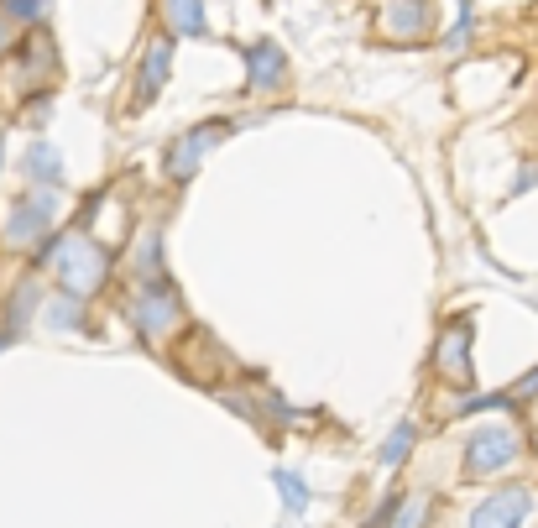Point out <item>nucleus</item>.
Masks as SVG:
<instances>
[{"mask_svg":"<svg viewBox=\"0 0 538 528\" xmlns=\"http://www.w3.org/2000/svg\"><path fill=\"white\" fill-rule=\"evenodd\" d=\"M162 16L178 37H209V16H204V0H162Z\"/></svg>","mask_w":538,"mask_h":528,"instance_id":"obj_10","label":"nucleus"},{"mask_svg":"<svg viewBox=\"0 0 538 528\" xmlns=\"http://www.w3.org/2000/svg\"><path fill=\"white\" fill-rule=\"evenodd\" d=\"M37 262L42 267H58V283L63 293H79V298H95L110 278V251L100 241H89L84 231H68V236H42L37 241Z\"/></svg>","mask_w":538,"mask_h":528,"instance_id":"obj_1","label":"nucleus"},{"mask_svg":"<svg viewBox=\"0 0 538 528\" xmlns=\"http://www.w3.org/2000/svg\"><path fill=\"white\" fill-rule=\"evenodd\" d=\"M48 325H53L58 335H68V330H84V325H89L84 298H79V293H58L53 304H48Z\"/></svg>","mask_w":538,"mask_h":528,"instance_id":"obj_13","label":"nucleus"},{"mask_svg":"<svg viewBox=\"0 0 538 528\" xmlns=\"http://www.w3.org/2000/svg\"><path fill=\"white\" fill-rule=\"evenodd\" d=\"M523 398H538V366H533V372H528L518 387H512V403H523Z\"/></svg>","mask_w":538,"mask_h":528,"instance_id":"obj_22","label":"nucleus"},{"mask_svg":"<svg viewBox=\"0 0 538 528\" xmlns=\"http://www.w3.org/2000/svg\"><path fill=\"white\" fill-rule=\"evenodd\" d=\"M382 21L397 37H424L429 32V0H392Z\"/></svg>","mask_w":538,"mask_h":528,"instance_id":"obj_11","label":"nucleus"},{"mask_svg":"<svg viewBox=\"0 0 538 528\" xmlns=\"http://www.w3.org/2000/svg\"><path fill=\"white\" fill-rule=\"evenodd\" d=\"M6 42H11V37H6V27H0V53H6Z\"/></svg>","mask_w":538,"mask_h":528,"instance_id":"obj_24","label":"nucleus"},{"mask_svg":"<svg viewBox=\"0 0 538 528\" xmlns=\"http://www.w3.org/2000/svg\"><path fill=\"white\" fill-rule=\"evenodd\" d=\"M136 272H142V278L162 272V236L157 231H142V241H136Z\"/></svg>","mask_w":538,"mask_h":528,"instance_id":"obj_17","label":"nucleus"},{"mask_svg":"<svg viewBox=\"0 0 538 528\" xmlns=\"http://www.w3.org/2000/svg\"><path fill=\"white\" fill-rule=\"evenodd\" d=\"M455 6H460V21H455V32L444 37V48H465L471 32H476V6H471V0H455Z\"/></svg>","mask_w":538,"mask_h":528,"instance_id":"obj_19","label":"nucleus"},{"mask_svg":"<svg viewBox=\"0 0 538 528\" xmlns=\"http://www.w3.org/2000/svg\"><path fill=\"white\" fill-rule=\"evenodd\" d=\"M434 372L450 382V387H471L476 382V372H471V319L444 325L439 346H434Z\"/></svg>","mask_w":538,"mask_h":528,"instance_id":"obj_5","label":"nucleus"},{"mask_svg":"<svg viewBox=\"0 0 538 528\" xmlns=\"http://www.w3.org/2000/svg\"><path fill=\"white\" fill-rule=\"evenodd\" d=\"M131 319H136V330H142L147 340H162L183 319V304H178V293L168 283H147L131 298Z\"/></svg>","mask_w":538,"mask_h":528,"instance_id":"obj_4","label":"nucleus"},{"mask_svg":"<svg viewBox=\"0 0 538 528\" xmlns=\"http://www.w3.org/2000/svg\"><path fill=\"white\" fill-rule=\"evenodd\" d=\"M53 11V0H6V16L11 21H42Z\"/></svg>","mask_w":538,"mask_h":528,"instance_id":"obj_20","label":"nucleus"},{"mask_svg":"<svg viewBox=\"0 0 538 528\" xmlns=\"http://www.w3.org/2000/svg\"><path fill=\"white\" fill-rule=\"evenodd\" d=\"M21 63H27L32 68V74H53V48H48V37H27V42H21Z\"/></svg>","mask_w":538,"mask_h":528,"instance_id":"obj_18","label":"nucleus"},{"mask_svg":"<svg viewBox=\"0 0 538 528\" xmlns=\"http://www.w3.org/2000/svg\"><path fill=\"white\" fill-rule=\"evenodd\" d=\"M533 513V492L523 487H512V492H497V497H486L481 508L471 513L476 528H512V523H523Z\"/></svg>","mask_w":538,"mask_h":528,"instance_id":"obj_7","label":"nucleus"},{"mask_svg":"<svg viewBox=\"0 0 538 528\" xmlns=\"http://www.w3.org/2000/svg\"><path fill=\"white\" fill-rule=\"evenodd\" d=\"M225 131H230V121H204L199 131H183L178 142L168 147V157H162L168 178H173V183H189V178H194V168L209 157V147H220V142H225Z\"/></svg>","mask_w":538,"mask_h":528,"instance_id":"obj_3","label":"nucleus"},{"mask_svg":"<svg viewBox=\"0 0 538 528\" xmlns=\"http://www.w3.org/2000/svg\"><path fill=\"white\" fill-rule=\"evenodd\" d=\"M491 408H512V393H486V398H465L460 403V413H491Z\"/></svg>","mask_w":538,"mask_h":528,"instance_id":"obj_21","label":"nucleus"},{"mask_svg":"<svg viewBox=\"0 0 538 528\" xmlns=\"http://www.w3.org/2000/svg\"><path fill=\"white\" fill-rule=\"evenodd\" d=\"M413 440H418V429L403 419V424H397V429L387 434V445H382V466H387V471L403 466V461H408V450H413Z\"/></svg>","mask_w":538,"mask_h":528,"instance_id":"obj_16","label":"nucleus"},{"mask_svg":"<svg viewBox=\"0 0 538 528\" xmlns=\"http://www.w3.org/2000/svg\"><path fill=\"white\" fill-rule=\"evenodd\" d=\"M27 178H32V183H48V189L63 178V157H58L53 142H32V147H27Z\"/></svg>","mask_w":538,"mask_h":528,"instance_id":"obj_12","label":"nucleus"},{"mask_svg":"<svg viewBox=\"0 0 538 528\" xmlns=\"http://www.w3.org/2000/svg\"><path fill=\"white\" fill-rule=\"evenodd\" d=\"M272 487H277V497H283V508H288L293 518L309 508V487H303L298 471H283V466H277V471H272Z\"/></svg>","mask_w":538,"mask_h":528,"instance_id":"obj_15","label":"nucleus"},{"mask_svg":"<svg viewBox=\"0 0 538 528\" xmlns=\"http://www.w3.org/2000/svg\"><path fill=\"white\" fill-rule=\"evenodd\" d=\"M241 58H246L251 89H283V79H288V58H283V48H277V42H246Z\"/></svg>","mask_w":538,"mask_h":528,"instance_id":"obj_8","label":"nucleus"},{"mask_svg":"<svg viewBox=\"0 0 538 528\" xmlns=\"http://www.w3.org/2000/svg\"><path fill=\"white\" fill-rule=\"evenodd\" d=\"M37 304H42V288L37 283H21L16 293H11V309H6V330L11 335H21V325L37 314Z\"/></svg>","mask_w":538,"mask_h":528,"instance_id":"obj_14","label":"nucleus"},{"mask_svg":"<svg viewBox=\"0 0 538 528\" xmlns=\"http://www.w3.org/2000/svg\"><path fill=\"white\" fill-rule=\"evenodd\" d=\"M53 215H58V199L53 194H32V199H21L16 210L6 215V241L11 246H32L53 231Z\"/></svg>","mask_w":538,"mask_h":528,"instance_id":"obj_6","label":"nucleus"},{"mask_svg":"<svg viewBox=\"0 0 538 528\" xmlns=\"http://www.w3.org/2000/svg\"><path fill=\"white\" fill-rule=\"evenodd\" d=\"M533 183H538V168H523V173H518V183H512V189L523 194V189H533Z\"/></svg>","mask_w":538,"mask_h":528,"instance_id":"obj_23","label":"nucleus"},{"mask_svg":"<svg viewBox=\"0 0 538 528\" xmlns=\"http://www.w3.org/2000/svg\"><path fill=\"white\" fill-rule=\"evenodd\" d=\"M518 455H523L518 429H507V424L476 429L471 440H465V476H497L518 461Z\"/></svg>","mask_w":538,"mask_h":528,"instance_id":"obj_2","label":"nucleus"},{"mask_svg":"<svg viewBox=\"0 0 538 528\" xmlns=\"http://www.w3.org/2000/svg\"><path fill=\"white\" fill-rule=\"evenodd\" d=\"M168 68H173V42L157 37L152 48L142 53V68H136V105H152L168 84Z\"/></svg>","mask_w":538,"mask_h":528,"instance_id":"obj_9","label":"nucleus"}]
</instances>
